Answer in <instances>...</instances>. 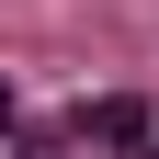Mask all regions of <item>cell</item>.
<instances>
[{
    "label": "cell",
    "instance_id": "obj_2",
    "mask_svg": "<svg viewBox=\"0 0 159 159\" xmlns=\"http://www.w3.org/2000/svg\"><path fill=\"white\" fill-rule=\"evenodd\" d=\"M11 125H23V102H11V80H0V136H11Z\"/></svg>",
    "mask_w": 159,
    "mask_h": 159
},
{
    "label": "cell",
    "instance_id": "obj_1",
    "mask_svg": "<svg viewBox=\"0 0 159 159\" xmlns=\"http://www.w3.org/2000/svg\"><path fill=\"white\" fill-rule=\"evenodd\" d=\"M91 148L102 159H159V114L136 102V91H102V102H91Z\"/></svg>",
    "mask_w": 159,
    "mask_h": 159
},
{
    "label": "cell",
    "instance_id": "obj_3",
    "mask_svg": "<svg viewBox=\"0 0 159 159\" xmlns=\"http://www.w3.org/2000/svg\"><path fill=\"white\" fill-rule=\"evenodd\" d=\"M11 159H57V148H46V136H23V148H11Z\"/></svg>",
    "mask_w": 159,
    "mask_h": 159
}]
</instances>
